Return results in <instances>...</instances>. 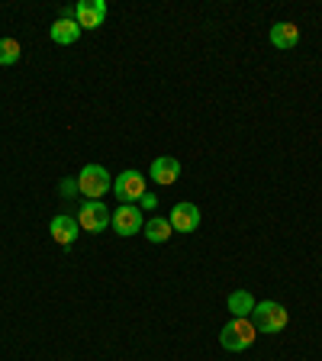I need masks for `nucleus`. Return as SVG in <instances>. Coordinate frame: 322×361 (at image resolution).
Listing matches in <instances>:
<instances>
[{
    "label": "nucleus",
    "mask_w": 322,
    "mask_h": 361,
    "mask_svg": "<svg viewBox=\"0 0 322 361\" xmlns=\"http://www.w3.org/2000/svg\"><path fill=\"white\" fill-rule=\"evenodd\" d=\"M252 323H255L258 332L271 336V332L287 329V323H290V313H287V310L280 307L278 300H261V303H255V310H252Z\"/></svg>",
    "instance_id": "nucleus-2"
},
{
    "label": "nucleus",
    "mask_w": 322,
    "mask_h": 361,
    "mask_svg": "<svg viewBox=\"0 0 322 361\" xmlns=\"http://www.w3.org/2000/svg\"><path fill=\"white\" fill-rule=\"evenodd\" d=\"M142 229H145V239H149V242H168V239H171V233H174L171 223H168V219H161V216H151Z\"/></svg>",
    "instance_id": "nucleus-14"
},
{
    "label": "nucleus",
    "mask_w": 322,
    "mask_h": 361,
    "mask_svg": "<svg viewBox=\"0 0 322 361\" xmlns=\"http://www.w3.org/2000/svg\"><path fill=\"white\" fill-rule=\"evenodd\" d=\"M49 233H52V239L58 242V245H71V242L78 239V233H81V223H78V216H55L52 226H49Z\"/></svg>",
    "instance_id": "nucleus-10"
},
{
    "label": "nucleus",
    "mask_w": 322,
    "mask_h": 361,
    "mask_svg": "<svg viewBox=\"0 0 322 361\" xmlns=\"http://www.w3.org/2000/svg\"><path fill=\"white\" fill-rule=\"evenodd\" d=\"M81 39V26H78V20H55L52 23V42L58 45H71Z\"/></svg>",
    "instance_id": "nucleus-12"
},
{
    "label": "nucleus",
    "mask_w": 322,
    "mask_h": 361,
    "mask_svg": "<svg viewBox=\"0 0 322 361\" xmlns=\"http://www.w3.org/2000/svg\"><path fill=\"white\" fill-rule=\"evenodd\" d=\"M110 226L116 235H135L139 229H142V213H139V207L135 203H123V207H116L110 216Z\"/></svg>",
    "instance_id": "nucleus-6"
},
{
    "label": "nucleus",
    "mask_w": 322,
    "mask_h": 361,
    "mask_svg": "<svg viewBox=\"0 0 322 361\" xmlns=\"http://www.w3.org/2000/svg\"><path fill=\"white\" fill-rule=\"evenodd\" d=\"M139 203H142V210H151V207H155V194H145Z\"/></svg>",
    "instance_id": "nucleus-17"
},
{
    "label": "nucleus",
    "mask_w": 322,
    "mask_h": 361,
    "mask_svg": "<svg viewBox=\"0 0 322 361\" xmlns=\"http://www.w3.org/2000/svg\"><path fill=\"white\" fill-rule=\"evenodd\" d=\"M78 190L90 200H100V197L110 190V174H106L104 165H84L81 174H78Z\"/></svg>",
    "instance_id": "nucleus-3"
},
{
    "label": "nucleus",
    "mask_w": 322,
    "mask_h": 361,
    "mask_svg": "<svg viewBox=\"0 0 322 361\" xmlns=\"http://www.w3.org/2000/svg\"><path fill=\"white\" fill-rule=\"evenodd\" d=\"M297 42H300V26H297V23H274V26H271V45H274V49L290 52Z\"/></svg>",
    "instance_id": "nucleus-11"
},
{
    "label": "nucleus",
    "mask_w": 322,
    "mask_h": 361,
    "mask_svg": "<svg viewBox=\"0 0 322 361\" xmlns=\"http://www.w3.org/2000/svg\"><path fill=\"white\" fill-rule=\"evenodd\" d=\"M113 194H116L120 203H139L149 194V188H145V178L139 171H123L120 178L113 180Z\"/></svg>",
    "instance_id": "nucleus-4"
},
{
    "label": "nucleus",
    "mask_w": 322,
    "mask_h": 361,
    "mask_svg": "<svg viewBox=\"0 0 322 361\" xmlns=\"http://www.w3.org/2000/svg\"><path fill=\"white\" fill-rule=\"evenodd\" d=\"M75 190H78V178H65V180H61V194H65V197H75Z\"/></svg>",
    "instance_id": "nucleus-16"
},
{
    "label": "nucleus",
    "mask_w": 322,
    "mask_h": 361,
    "mask_svg": "<svg viewBox=\"0 0 322 361\" xmlns=\"http://www.w3.org/2000/svg\"><path fill=\"white\" fill-rule=\"evenodd\" d=\"M110 207H104L100 200H87L78 210V223H81V229L84 233H104L106 226H110Z\"/></svg>",
    "instance_id": "nucleus-5"
},
{
    "label": "nucleus",
    "mask_w": 322,
    "mask_h": 361,
    "mask_svg": "<svg viewBox=\"0 0 322 361\" xmlns=\"http://www.w3.org/2000/svg\"><path fill=\"white\" fill-rule=\"evenodd\" d=\"M149 174H151V180H155V184L168 188V184H174V180L180 178V161H178V158H171V155H161V158H155V161H151Z\"/></svg>",
    "instance_id": "nucleus-9"
},
{
    "label": "nucleus",
    "mask_w": 322,
    "mask_h": 361,
    "mask_svg": "<svg viewBox=\"0 0 322 361\" xmlns=\"http://www.w3.org/2000/svg\"><path fill=\"white\" fill-rule=\"evenodd\" d=\"M106 13H110L106 0H81L75 7V20L81 30H97V26H104Z\"/></svg>",
    "instance_id": "nucleus-7"
},
{
    "label": "nucleus",
    "mask_w": 322,
    "mask_h": 361,
    "mask_svg": "<svg viewBox=\"0 0 322 361\" xmlns=\"http://www.w3.org/2000/svg\"><path fill=\"white\" fill-rule=\"evenodd\" d=\"M168 223H171L174 233H194L197 226H200V210H197L194 203H178V207H171V216H168Z\"/></svg>",
    "instance_id": "nucleus-8"
},
{
    "label": "nucleus",
    "mask_w": 322,
    "mask_h": 361,
    "mask_svg": "<svg viewBox=\"0 0 322 361\" xmlns=\"http://www.w3.org/2000/svg\"><path fill=\"white\" fill-rule=\"evenodd\" d=\"M258 338V329L252 319H233V323H225L223 332H219V345L225 352H245V348L255 345Z\"/></svg>",
    "instance_id": "nucleus-1"
},
{
    "label": "nucleus",
    "mask_w": 322,
    "mask_h": 361,
    "mask_svg": "<svg viewBox=\"0 0 322 361\" xmlns=\"http://www.w3.org/2000/svg\"><path fill=\"white\" fill-rule=\"evenodd\" d=\"M20 55H23V49H20V42L16 39H0V65H16L20 61Z\"/></svg>",
    "instance_id": "nucleus-15"
},
{
    "label": "nucleus",
    "mask_w": 322,
    "mask_h": 361,
    "mask_svg": "<svg viewBox=\"0 0 322 361\" xmlns=\"http://www.w3.org/2000/svg\"><path fill=\"white\" fill-rule=\"evenodd\" d=\"M252 310H255V297H252L248 290H233L229 293V313H233V319H248Z\"/></svg>",
    "instance_id": "nucleus-13"
}]
</instances>
